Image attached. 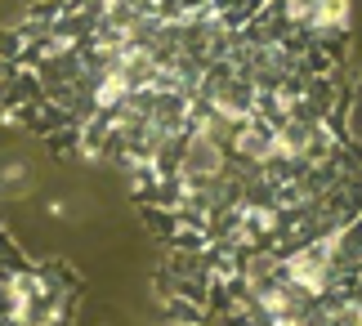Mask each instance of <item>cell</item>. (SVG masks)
I'll return each instance as SVG.
<instances>
[{"label":"cell","mask_w":362,"mask_h":326,"mask_svg":"<svg viewBox=\"0 0 362 326\" xmlns=\"http://www.w3.org/2000/svg\"><path fill=\"white\" fill-rule=\"evenodd\" d=\"M228 152H233L238 165H273V125L264 117L238 125V130L228 134Z\"/></svg>","instance_id":"1"},{"label":"cell","mask_w":362,"mask_h":326,"mask_svg":"<svg viewBox=\"0 0 362 326\" xmlns=\"http://www.w3.org/2000/svg\"><path fill=\"white\" fill-rule=\"evenodd\" d=\"M36 188V170L27 165L23 157H5L0 161V202L5 197H27Z\"/></svg>","instance_id":"2"}]
</instances>
